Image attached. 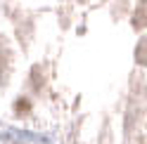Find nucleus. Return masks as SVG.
Returning <instances> with one entry per match:
<instances>
[{"label": "nucleus", "mask_w": 147, "mask_h": 144, "mask_svg": "<svg viewBox=\"0 0 147 144\" xmlns=\"http://www.w3.org/2000/svg\"><path fill=\"white\" fill-rule=\"evenodd\" d=\"M135 59L140 61V64H147V38L138 45V55H135Z\"/></svg>", "instance_id": "nucleus-2"}, {"label": "nucleus", "mask_w": 147, "mask_h": 144, "mask_svg": "<svg viewBox=\"0 0 147 144\" xmlns=\"http://www.w3.org/2000/svg\"><path fill=\"white\" fill-rule=\"evenodd\" d=\"M135 26L147 29V0H140V7H138V14H135Z\"/></svg>", "instance_id": "nucleus-1"}]
</instances>
